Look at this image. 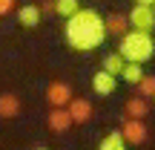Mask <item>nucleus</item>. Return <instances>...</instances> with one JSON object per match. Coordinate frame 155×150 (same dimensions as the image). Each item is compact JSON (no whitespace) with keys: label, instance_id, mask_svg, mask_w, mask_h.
Returning <instances> with one entry per match:
<instances>
[{"label":"nucleus","instance_id":"1","mask_svg":"<svg viewBox=\"0 0 155 150\" xmlns=\"http://www.w3.org/2000/svg\"><path fill=\"white\" fill-rule=\"evenodd\" d=\"M106 40L104 17L95 9H78L72 17H66V44L78 52H92Z\"/></svg>","mask_w":155,"mask_h":150},{"label":"nucleus","instance_id":"2","mask_svg":"<svg viewBox=\"0 0 155 150\" xmlns=\"http://www.w3.org/2000/svg\"><path fill=\"white\" fill-rule=\"evenodd\" d=\"M118 55L124 58V64H141V67H144V64L155 55V40H152V35L135 32V29L124 32L121 35V46H118Z\"/></svg>","mask_w":155,"mask_h":150},{"label":"nucleus","instance_id":"3","mask_svg":"<svg viewBox=\"0 0 155 150\" xmlns=\"http://www.w3.org/2000/svg\"><path fill=\"white\" fill-rule=\"evenodd\" d=\"M129 23H132L135 32H147V35H150L155 29V9H152V6H132Z\"/></svg>","mask_w":155,"mask_h":150},{"label":"nucleus","instance_id":"4","mask_svg":"<svg viewBox=\"0 0 155 150\" xmlns=\"http://www.w3.org/2000/svg\"><path fill=\"white\" fill-rule=\"evenodd\" d=\"M121 133V139H124V145H144L147 141V124L141 121V118H127L124 121V127L118 130Z\"/></svg>","mask_w":155,"mask_h":150},{"label":"nucleus","instance_id":"5","mask_svg":"<svg viewBox=\"0 0 155 150\" xmlns=\"http://www.w3.org/2000/svg\"><path fill=\"white\" fill-rule=\"evenodd\" d=\"M46 98H49L52 110H55V107H66L75 95H72V87H69V84L55 81V84H49V89H46Z\"/></svg>","mask_w":155,"mask_h":150},{"label":"nucleus","instance_id":"6","mask_svg":"<svg viewBox=\"0 0 155 150\" xmlns=\"http://www.w3.org/2000/svg\"><path fill=\"white\" fill-rule=\"evenodd\" d=\"M66 113H69V118H72V124H86L89 118H92V104H89L86 98H72L66 104Z\"/></svg>","mask_w":155,"mask_h":150},{"label":"nucleus","instance_id":"7","mask_svg":"<svg viewBox=\"0 0 155 150\" xmlns=\"http://www.w3.org/2000/svg\"><path fill=\"white\" fill-rule=\"evenodd\" d=\"M118 87V78H112L109 72H104V69H98V72L92 75V89L98 95H112Z\"/></svg>","mask_w":155,"mask_h":150},{"label":"nucleus","instance_id":"8","mask_svg":"<svg viewBox=\"0 0 155 150\" xmlns=\"http://www.w3.org/2000/svg\"><path fill=\"white\" fill-rule=\"evenodd\" d=\"M69 127H72V118H69L66 107H55L49 113V130L52 133H66Z\"/></svg>","mask_w":155,"mask_h":150},{"label":"nucleus","instance_id":"9","mask_svg":"<svg viewBox=\"0 0 155 150\" xmlns=\"http://www.w3.org/2000/svg\"><path fill=\"white\" fill-rule=\"evenodd\" d=\"M40 6H35V3H26V6H20L17 9V20H20V26H26V29H35L40 23Z\"/></svg>","mask_w":155,"mask_h":150},{"label":"nucleus","instance_id":"10","mask_svg":"<svg viewBox=\"0 0 155 150\" xmlns=\"http://www.w3.org/2000/svg\"><path fill=\"white\" fill-rule=\"evenodd\" d=\"M20 113V98L15 92H3L0 95V118H15Z\"/></svg>","mask_w":155,"mask_h":150},{"label":"nucleus","instance_id":"11","mask_svg":"<svg viewBox=\"0 0 155 150\" xmlns=\"http://www.w3.org/2000/svg\"><path fill=\"white\" fill-rule=\"evenodd\" d=\"M147 98H141V95H132V98L127 101V116L129 118H147Z\"/></svg>","mask_w":155,"mask_h":150},{"label":"nucleus","instance_id":"12","mask_svg":"<svg viewBox=\"0 0 155 150\" xmlns=\"http://www.w3.org/2000/svg\"><path fill=\"white\" fill-rule=\"evenodd\" d=\"M104 29H106V35H124V32H127V17H124V15L104 17Z\"/></svg>","mask_w":155,"mask_h":150},{"label":"nucleus","instance_id":"13","mask_svg":"<svg viewBox=\"0 0 155 150\" xmlns=\"http://www.w3.org/2000/svg\"><path fill=\"white\" fill-rule=\"evenodd\" d=\"M104 72H109L112 78H118L124 72V58L118 55V52H109V55L104 58Z\"/></svg>","mask_w":155,"mask_h":150},{"label":"nucleus","instance_id":"14","mask_svg":"<svg viewBox=\"0 0 155 150\" xmlns=\"http://www.w3.org/2000/svg\"><path fill=\"white\" fill-rule=\"evenodd\" d=\"M121 75H124V81H127V84H138L147 72H144L141 64H124V72H121Z\"/></svg>","mask_w":155,"mask_h":150},{"label":"nucleus","instance_id":"15","mask_svg":"<svg viewBox=\"0 0 155 150\" xmlns=\"http://www.w3.org/2000/svg\"><path fill=\"white\" fill-rule=\"evenodd\" d=\"M98 150H127V145H124L121 133H118V130H112V133L106 136L104 141H101V147H98Z\"/></svg>","mask_w":155,"mask_h":150},{"label":"nucleus","instance_id":"16","mask_svg":"<svg viewBox=\"0 0 155 150\" xmlns=\"http://www.w3.org/2000/svg\"><path fill=\"white\" fill-rule=\"evenodd\" d=\"M78 9H81V3H78V0H55V15L72 17Z\"/></svg>","mask_w":155,"mask_h":150},{"label":"nucleus","instance_id":"17","mask_svg":"<svg viewBox=\"0 0 155 150\" xmlns=\"http://www.w3.org/2000/svg\"><path fill=\"white\" fill-rule=\"evenodd\" d=\"M138 89H141V98H144V95H152L155 92V75H144L138 81Z\"/></svg>","mask_w":155,"mask_h":150},{"label":"nucleus","instance_id":"18","mask_svg":"<svg viewBox=\"0 0 155 150\" xmlns=\"http://www.w3.org/2000/svg\"><path fill=\"white\" fill-rule=\"evenodd\" d=\"M15 9V0H0V15H9Z\"/></svg>","mask_w":155,"mask_h":150},{"label":"nucleus","instance_id":"19","mask_svg":"<svg viewBox=\"0 0 155 150\" xmlns=\"http://www.w3.org/2000/svg\"><path fill=\"white\" fill-rule=\"evenodd\" d=\"M43 12L46 15H55V0H46V3L40 6V15H43Z\"/></svg>","mask_w":155,"mask_h":150},{"label":"nucleus","instance_id":"20","mask_svg":"<svg viewBox=\"0 0 155 150\" xmlns=\"http://www.w3.org/2000/svg\"><path fill=\"white\" fill-rule=\"evenodd\" d=\"M135 6H155V0H135Z\"/></svg>","mask_w":155,"mask_h":150},{"label":"nucleus","instance_id":"21","mask_svg":"<svg viewBox=\"0 0 155 150\" xmlns=\"http://www.w3.org/2000/svg\"><path fill=\"white\" fill-rule=\"evenodd\" d=\"M35 150H49V147H35Z\"/></svg>","mask_w":155,"mask_h":150},{"label":"nucleus","instance_id":"22","mask_svg":"<svg viewBox=\"0 0 155 150\" xmlns=\"http://www.w3.org/2000/svg\"><path fill=\"white\" fill-rule=\"evenodd\" d=\"M152 101H155V92H152Z\"/></svg>","mask_w":155,"mask_h":150},{"label":"nucleus","instance_id":"23","mask_svg":"<svg viewBox=\"0 0 155 150\" xmlns=\"http://www.w3.org/2000/svg\"><path fill=\"white\" fill-rule=\"evenodd\" d=\"M152 9H155V6H152Z\"/></svg>","mask_w":155,"mask_h":150}]
</instances>
